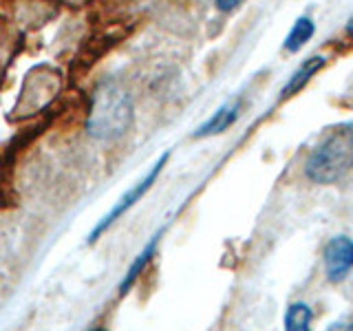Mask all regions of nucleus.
I'll return each instance as SVG.
<instances>
[{
	"label": "nucleus",
	"mask_w": 353,
	"mask_h": 331,
	"mask_svg": "<svg viewBox=\"0 0 353 331\" xmlns=\"http://www.w3.org/2000/svg\"><path fill=\"white\" fill-rule=\"evenodd\" d=\"M132 124L130 95L117 84H102L93 95L91 113L86 119L88 135L110 141L121 137Z\"/></svg>",
	"instance_id": "obj_1"
},
{
	"label": "nucleus",
	"mask_w": 353,
	"mask_h": 331,
	"mask_svg": "<svg viewBox=\"0 0 353 331\" xmlns=\"http://www.w3.org/2000/svg\"><path fill=\"white\" fill-rule=\"evenodd\" d=\"M353 168V124L336 128L318 143L305 163L309 181L329 185L342 179Z\"/></svg>",
	"instance_id": "obj_2"
},
{
	"label": "nucleus",
	"mask_w": 353,
	"mask_h": 331,
	"mask_svg": "<svg viewBox=\"0 0 353 331\" xmlns=\"http://www.w3.org/2000/svg\"><path fill=\"white\" fill-rule=\"evenodd\" d=\"M168 157H170V154L168 152H165V154H161V157H159V161L157 163H154L152 166V170L146 174V177H143V179L139 181V183H135V185H132L130 188V190L124 194V197H121L119 199V201L115 203V208L113 210H110V212L102 219V221H99V223L95 225V230L91 232V237H88V241H97L99 239V234H102V232L104 230H108L110 225H113L115 223V221L121 217V214H124V212H128V210L132 208V205H135L137 201H139V199L143 197V194H146L148 190H150V185L154 183V181H157V177H159V172L163 170V166H165V161H168Z\"/></svg>",
	"instance_id": "obj_3"
},
{
	"label": "nucleus",
	"mask_w": 353,
	"mask_h": 331,
	"mask_svg": "<svg viewBox=\"0 0 353 331\" xmlns=\"http://www.w3.org/2000/svg\"><path fill=\"white\" fill-rule=\"evenodd\" d=\"M353 270V239L338 234L325 248V274L329 283H342Z\"/></svg>",
	"instance_id": "obj_4"
},
{
	"label": "nucleus",
	"mask_w": 353,
	"mask_h": 331,
	"mask_svg": "<svg viewBox=\"0 0 353 331\" xmlns=\"http://www.w3.org/2000/svg\"><path fill=\"white\" fill-rule=\"evenodd\" d=\"M325 58L323 55H314V58H309V60H305L303 64H301V69H298L290 80H287V84L283 86V91H281V97L283 99H287V97H292V95H296L298 91H303V88L307 86V82L312 80V77L323 69L325 66Z\"/></svg>",
	"instance_id": "obj_5"
},
{
	"label": "nucleus",
	"mask_w": 353,
	"mask_h": 331,
	"mask_svg": "<svg viewBox=\"0 0 353 331\" xmlns=\"http://www.w3.org/2000/svg\"><path fill=\"white\" fill-rule=\"evenodd\" d=\"M239 110H241V104L239 102L221 106L216 113L194 132V137H208V135H219V132H225L239 119Z\"/></svg>",
	"instance_id": "obj_6"
},
{
	"label": "nucleus",
	"mask_w": 353,
	"mask_h": 331,
	"mask_svg": "<svg viewBox=\"0 0 353 331\" xmlns=\"http://www.w3.org/2000/svg\"><path fill=\"white\" fill-rule=\"evenodd\" d=\"M159 237H161V232L159 234H154L152 237V241L148 243L146 248H143L141 252H139V257L132 261V265L128 268V272H126V276H124V281L119 283V294H126L132 285H135V281L141 276V272L148 268V263L152 261V257H154V252H157V243H159Z\"/></svg>",
	"instance_id": "obj_7"
},
{
	"label": "nucleus",
	"mask_w": 353,
	"mask_h": 331,
	"mask_svg": "<svg viewBox=\"0 0 353 331\" xmlns=\"http://www.w3.org/2000/svg\"><path fill=\"white\" fill-rule=\"evenodd\" d=\"M314 33H316L314 20L309 18V16H301V18L294 22V27L290 29V33H287V38H285V51H290V53L301 51L305 44L312 40Z\"/></svg>",
	"instance_id": "obj_8"
},
{
	"label": "nucleus",
	"mask_w": 353,
	"mask_h": 331,
	"mask_svg": "<svg viewBox=\"0 0 353 331\" xmlns=\"http://www.w3.org/2000/svg\"><path fill=\"white\" fill-rule=\"evenodd\" d=\"M314 312L307 303H292L285 314V331H312Z\"/></svg>",
	"instance_id": "obj_9"
},
{
	"label": "nucleus",
	"mask_w": 353,
	"mask_h": 331,
	"mask_svg": "<svg viewBox=\"0 0 353 331\" xmlns=\"http://www.w3.org/2000/svg\"><path fill=\"white\" fill-rule=\"evenodd\" d=\"M243 3H245V0H214L216 9H221V11H232V9L241 7Z\"/></svg>",
	"instance_id": "obj_10"
},
{
	"label": "nucleus",
	"mask_w": 353,
	"mask_h": 331,
	"mask_svg": "<svg viewBox=\"0 0 353 331\" xmlns=\"http://www.w3.org/2000/svg\"><path fill=\"white\" fill-rule=\"evenodd\" d=\"M327 331H353V320L351 323H336V325H331Z\"/></svg>",
	"instance_id": "obj_11"
},
{
	"label": "nucleus",
	"mask_w": 353,
	"mask_h": 331,
	"mask_svg": "<svg viewBox=\"0 0 353 331\" xmlns=\"http://www.w3.org/2000/svg\"><path fill=\"white\" fill-rule=\"evenodd\" d=\"M345 31H347V36L353 40V16L349 18V22H347V29H345Z\"/></svg>",
	"instance_id": "obj_12"
},
{
	"label": "nucleus",
	"mask_w": 353,
	"mask_h": 331,
	"mask_svg": "<svg viewBox=\"0 0 353 331\" xmlns=\"http://www.w3.org/2000/svg\"><path fill=\"white\" fill-rule=\"evenodd\" d=\"M88 331H104V329H99V327H95V329H88Z\"/></svg>",
	"instance_id": "obj_13"
}]
</instances>
